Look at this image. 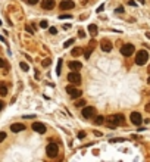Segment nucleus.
Wrapping results in <instances>:
<instances>
[{"mask_svg": "<svg viewBox=\"0 0 150 162\" xmlns=\"http://www.w3.org/2000/svg\"><path fill=\"white\" fill-rule=\"evenodd\" d=\"M104 122L108 124L109 128H116V127H118L119 124H122V122H124V115H121V114H113V115H109L108 118L104 119Z\"/></svg>", "mask_w": 150, "mask_h": 162, "instance_id": "nucleus-1", "label": "nucleus"}, {"mask_svg": "<svg viewBox=\"0 0 150 162\" xmlns=\"http://www.w3.org/2000/svg\"><path fill=\"white\" fill-rule=\"evenodd\" d=\"M149 59V53L147 50H138L137 55H135V63L137 65H144Z\"/></svg>", "mask_w": 150, "mask_h": 162, "instance_id": "nucleus-2", "label": "nucleus"}, {"mask_svg": "<svg viewBox=\"0 0 150 162\" xmlns=\"http://www.w3.org/2000/svg\"><path fill=\"white\" fill-rule=\"evenodd\" d=\"M46 153H47V156L49 158H56L57 156V153H59V146L56 143H50L47 144V147H46Z\"/></svg>", "mask_w": 150, "mask_h": 162, "instance_id": "nucleus-3", "label": "nucleus"}, {"mask_svg": "<svg viewBox=\"0 0 150 162\" xmlns=\"http://www.w3.org/2000/svg\"><path fill=\"white\" fill-rule=\"evenodd\" d=\"M68 81L71 84H74V86H79V84H81V75H79V72H69L68 74Z\"/></svg>", "mask_w": 150, "mask_h": 162, "instance_id": "nucleus-4", "label": "nucleus"}, {"mask_svg": "<svg viewBox=\"0 0 150 162\" xmlns=\"http://www.w3.org/2000/svg\"><path fill=\"white\" fill-rule=\"evenodd\" d=\"M66 91H68V94L71 96V99H78V97H81L83 96V91L81 90H78L72 86H68L66 87Z\"/></svg>", "mask_w": 150, "mask_h": 162, "instance_id": "nucleus-5", "label": "nucleus"}, {"mask_svg": "<svg viewBox=\"0 0 150 162\" xmlns=\"http://www.w3.org/2000/svg\"><path fill=\"white\" fill-rule=\"evenodd\" d=\"M134 50H135L134 44H124V46L121 47V53H122L124 56H131L132 53H134Z\"/></svg>", "mask_w": 150, "mask_h": 162, "instance_id": "nucleus-6", "label": "nucleus"}, {"mask_svg": "<svg viewBox=\"0 0 150 162\" xmlns=\"http://www.w3.org/2000/svg\"><path fill=\"white\" fill-rule=\"evenodd\" d=\"M129 119H131V122L134 124V125H140L141 122H143V118H141V114L138 112H132L129 115Z\"/></svg>", "mask_w": 150, "mask_h": 162, "instance_id": "nucleus-7", "label": "nucleus"}, {"mask_svg": "<svg viewBox=\"0 0 150 162\" xmlns=\"http://www.w3.org/2000/svg\"><path fill=\"white\" fill-rule=\"evenodd\" d=\"M84 118H91L93 115H96V109L93 108V106H85L84 109H83V114H81Z\"/></svg>", "mask_w": 150, "mask_h": 162, "instance_id": "nucleus-8", "label": "nucleus"}, {"mask_svg": "<svg viewBox=\"0 0 150 162\" xmlns=\"http://www.w3.org/2000/svg\"><path fill=\"white\" fill-rule=\"evenodd\" d=\"M31 127H32V130H34L35 133H40V134H44V133H46V125H44L43 122H34Z\"/></svg>", "mask_w": 150, "mask_h": 162, "instance_id": "nucleus-9", "label": "nucleus"}, {"mask_svg": "<svg viewBox=\"0 0 150 162\" xmlns=\"http://www.w3.org/2000/svg\"><path fill=\"white\" fill-rule=\"evenodd\" d=\"M68 66H69L71 72H78V71L83 68V63H81V62H78V61H72V62H69V63H68Z\"/></svg>", "mask_w": 150, "mask_h": 162, "instance_id": "nucleus-10", "label": "nucleus"}, {"mask_svg": "<svg viewBox=\"0 0 150 162\" xmlns=\"http://www.w3.org/2000/svg\"><path fill=\"white\" fill-rule=\"evenodd\" d=\"M74 6H75V3L72 2V0H63V2H60V5H59V7L60 9H74Z\"/></svg>", "mask_w": 150, "mask_h": 162, "instance_id": "nucleus-11", "label": "nucleus"}, {"mask_svg": "<svg viewBox=\"0 0 150 162\" xmlns=\"http://www.w3.org/2000/svg\"><path fill=\"white\" fill-rule=\"evenodd\" d=\"M100 47H102L103 52H110V50H112V43H110L109 40L103 38V40L100 41Z\"/></svg>", "mask_w": 150, "mask_h": 162, "instance_id": "nucleus-12", "label": "nucleus"}, {"mask_svg": "<svg viewBox=\"0 0 150 162\" xmlns=\"http://www.w3.org/2000/svg\"><path fill=\"white\" fill-rule=\"evenodd\" d=\"M55 5H56L55 0H43V2H41V7H43V9H47V10L53 9Z\"/></svg>", "mask_w": 150, "mask_h": 162, "instance_id": "nucleus-13", "label": "nucleus"}, {"mask_svg": "<svg viewBox=\"0 0 150 162\" xmlns=\"http://www.w3.org/2000/svg\"><path fill=\"white\" fill-rule=\"evenodd\" d=\"M10 130H12L13 133H21V131H24V130H25V125H24V124H21V122H15V124H12V125H10Z\"/></svg>", "mask_w": 150, "mask_h": 162, "instance_id": "nucleus-14", "label": "nucleus"}, {"mask_svg": "<svg viewBox=\"0 0 150 162\" xmlns=\"http://www.w3.org/2000/svg\"><path fill=\"white\" fill-rule=\"evenodd\" d=\"M88 31H90L91 36H96V34H97V25L90 24V25H88Z\"/></svg>", "mask_w": 150, "mask_h": 162, "instance_id": "nucleus-15", "label": "nucleus"}, {"mask_svg": "<svg viewBox=\"0 0 150 162\" xmlns=\"http://www.w3.org/2000/svg\"><path fill=\"white\" fill-rule=\"evenodd\" d=\"M71 55H72V56H79V55H83V49H81V47H75V49H72Z\"/></svg>", "mask_w": 150, "mask_h": 162, "instance_id": "nucleus-16", "label": "nucleus"}, {"mask_svg": "<svg viewBox=\"0 0 150 162\" xmlns=\"http://www.w3.org/2000/svg\"><path fill=\"white\" fill-rule=\"evenodd\" d=\"M104 119H106V118H104L103 115H97V116H96V119H94V122H96L97 125H100V124H103V122H104Z\"/></svg>", "mask_w": 150, "mask_h": 162, "instance_id": "nucleus-17", "label": "nucleus"}, {"mask_svg": "<svg viewBox=\"0 0 150 162\" xmlns=\"http://www.w3.org/2000/svg\"><path fill=\"white\" fill-rule=\"evenodd\" d=\"M7 94V87L5 84H0V96H6Z\"/></svg>", "mask_w": 150, "mask_h": 162, "instance_id": "nucleus-18", "label": "nucleus"}, {"mask_svg": "<svg viewBox=\"0 0 150 162\" xmlns=\"http://www.w3.org/2000/svg\"><path fill=\"white\" fill-rule=\"evenodd\" d=\"M91 52H93V47H90V46H88V47L84 50V56H85V59H88V57L91 56Z\"/></svg>", "mask_w": 150, "mask_h": 162, "instance_id": "nucleus-19", "label": "nucleus"}, {"mask_svg": "<svg viewBox=\"0 0 150 162\" xmlns=\"http://www.w3.org/2000/svg\"><path fill=\"white\" fill-rule=\"evenodd\" d=\"M75 106H77V108H81V106H85V100H84V99H78V100L75 102Z\"/></svg>", "mask_w": 150, "mask_h": 162, "instance_id": "nucleus-20", "label": "nucleus"}, {"mask_svg": "<svg viewBox=\"0 0 150 162\" xmlns=\"http://www.w3.org/2000/svg\"><path fill=\"white\" fill-rule=\"evenodd\" d=\"M74 41H75L74 38H71V40H66V41H65V44H63V47H65V49H68V47H69L71 44L74 43Z\"/></svg>", "mask_w": 150, "mask_h": 162, "instance_id": "nucleus-21", "label": "nucleus"}, {"mask_svg": "<svg viewBox=\"0 0 150 162\" xmlns=\"http://www.w3.org/2000/svg\"><path fill=\"white\" fill-rule=\"evenodd\" d=\"M60 66H62V59H59V62H57V68H56V74L60 75Z\"/></svg>", "mask_w": 150, "mask_h": 162, "instance_id": "nucleus-22", "label": "nucleus"}, {"mask_svg": "<svg viewBox=\"0 0 150 162\" xmlns=\"http://www.w3.org/2000/svg\"><path fill=\"white\" fill-rule=\"evenodd\" d=\"M21 68H22V69L26 72V71H28L30 69V66H28V63H24V62H21Z\"/></svg>", "mask_w": 150, "mask_h": 162, "instance_id": "nucleus-23", "label": "nucleus"}, {"mask_svg": "<svg viewBox=\"0 0 150 162\" xmlns=\"http://www.w3.org/2000/svg\"><path fill=\"white\" fill-rule=\"evenodd\" d=\"M50 63H52V61H50V59H44V61L41 62V65H43V66H49Z\"/></svg>", "mask_w": 150, "mask_h": 162, "instance_id": "nucleus-24", "label": "nucleus"}, {"mask_svg": "<svg viewBox=\"0 0 150 162\" xmlns=\"http://www.w3.org/2000/svg\"><path fill=\"white\" fill-rule=\"evenodd\" d=\"M49 32L52 34V36H55V34H57V30L55 27H52V28H49Z\"/></svg>", "mask_w": 150, "mask_h": 162, "instance_id": "nucleus-25", "label": "nucleus"}, {"mask_svg": "<svg viewBox=\"0 0 150 162\" xmlns=\"http://www.w3.org/2000/svg\"><path fill=\"white\" fill-rule=\"evenodd\" d=\"M59 18H60V19H71V15H68V13H63V15H60Z\"/></svg>", "mask_w": 150, "mask_h": 162, "instance_id": "nucleus-26", "label": "nucleus"}, {"mask_svg": "<svg viewBox=\"0 0 150 162\" xmlns=\"http://www.w3.org/2000/svg\"><path fill=\"white\" fill-rule=\"evenodd\" d=\"M40 27H41V28H47V27H49L47 21H41V22H40Z\"/></svg>", "mask_w": 150, "mask_h": 162, "instance_id": "nucleus-27", "label": "nucleus"}, {"mask_svg": "<svg viewBox=\"0 0 150 162\" xmlns=\"http://www.w3.org/2000/svg\"><path fill=\"white\" fill-rule=\"evenodd\" d=\"M78 37L84 38V37H85V31H84V30H79V31H78Z\"/></svg>", "mask_w": 150, "mask_h": 162, "instance_id": "nucleus-28", "label": "nucleus"}, {"mask_svg": "<svg viewBox=\"0 0 150 162\" xmlns=\"http://www.w3.org/2000/svg\"><path fill=\"white\" fill-rule=\"evenodd\" d=\"M96 44H97V43H96V40H94V38H93V40H90V43H88V46L93 47V49L96 47Z\"/></svg>", "mask_w": 150, "mask_h": 162, "instance_id": "nucleus-29", "label": "nucleus"}, {"mask_svg": "<svg viewBox=\"0 0 150 162\" xmlns=\"http://www.w3.org/2000/svg\"><path fill=\"white\" fill-rule=\"evenodd\" d=\"M84 137H85V131H79V133H78V139H81V140H83Z\"/></svg>", "mask_w": 150, "mask_h": 162, "instance_id": "nucleus-30", "label": "nucleus"}, {"mask_svg": "<svg viewBox=\"0 0 150 162\" xmlns=\"http://www.w3.org/2000/svg\"><path fill=\"white\" fill-rule=\"evenodd\" d=\"M5 139H6V133H3V131H2V133H0V143H2Z\"/></svg>", "mask_w": 150, "mask_h": 162, "instance_id": "nucleus-31", "label": "nucleus"}, {"mask_svg": "<svg viewBox=\"0 0 150 162\" xmlns=\"http://www.w3.org/2000/svg\"><path fill=\"white\" fill-rule=\"evenodd\" d=\"M26 2H28V5H37L38 0H26Z\"/></svg>", "mask_w": 150, "mask_h": 162, "instance_id": "nucleus-32", "label": "nucleus"}, {"mask_svg": "<svg viewBox=\"0 0 150 162\" xmlns=\"http://www.w3.org/2000/svg\"><path fill=\"white\" fill-rule=\"evenodd\" d=\"M25 30H26V31H28L30 34H32V32H34V30H32V28L30 27V25H26V27H25Z\"/></svg>", "mask_w": 150, "mask_h": 162, "instance_id": "nucleus-33", "label": "nucleus"}, {"mask_svg": "<svg viewBox=\"0 0 150 162\" xmlns=\"http://www.w3.org/2000/svg\"><path fill=\"white\" fill-rule=\"evenodd\" d=\"M116 13H124V7H122V6L116 7Z\"/></svg>", "mask_w": 150, "mask_h": 162, "instance_id": "nucleus-34", "label": "nucleus"}, {"mask_svg": "<svg viewBox=\"0 0 150 162\" xmlns=\"http://www.w3.org/2000/svg\"><path fill=\"white\" fill-rule=\"evenodd\" d=\"M103 9H104V6H103V5H100V6H99V9H97V12H102Z\"/></svg>", "mask_w": 150, "mask_h": 162, "instance_id": "nucleus-35", "label": "nucleus"}, {"mask_svg": "<svg viewBox=\"0 0 150 162\" xmlns=\"http://www.w3.org/2000/svg\"><path fill=\"white\" fill-rule=\"evenodd\" d=\"M6 63H5V61H2V59H0V68H3Z\"/></svg>", "mask_w": 150, "mask_h": 162, "instance_id": "nucleus-36", "label": "nucleus"}, {"mask_svg": "<svg viewBox=\"0 0 150 162\" xmlns=\"http://www.w3.org/2000/svg\"><path fill=\"white\" fill-rule=\"evenodd\" d=\"M69 27H71L69 24H65V25H63V30H69Z\"/></svg>", "mask_w": 150, "mask_h": 162, "instance_id": "nucleus-37", "label": "nucleus"}, {"mask_svg": "<svg viewBox=\"0 0 150 162\" xmlns=\"http://www.w3.org/2000/svg\"><path fill=\"white\" fill-rule=\"evenodd\" d=\"M3 106H5V103H3V102H2V100H0V110H2V109H3Z\"/></svg>", "mask_w": 150, "mask_h": 162, "instance_id": "nucleus-38", "label": "nucleus"}, {"mask_svg": "<svg viewBox=\"0 0 150 162\" xmlns=\"http://www.w3.org/2000/svg\"><path fill=\"white\" fill-rule=\"evenodd\" d=\"M146 110H149V112H150V103H149V105H146Z\"/></svg>", "mask_w": 150, "mask_h": 162, "instance_id": "nucleus-39", "label": "nucleus"}, {"mask_svg": "<svg viewBox=\"0 0 150 162\" xmlns=\"http://www.w3.org/2000/svg\"><path fill=\"white\" fill-rule=\"evenodd\" d=\"M146 37H147V38H150V32H146Z\"/></svg>", "mask_w": 150, "mask_h": 162, "instance_id": "nucleus-40", "label": "nucleus"}, {"mask_svg": "<svg viewBox=\"0 0 150 162\" xmlns=\"http://www.w3.org/2000/svg\"><path fill=\"white\" fill-rule=\"evenodd\" d=\"M147 71H149V74H150V65H149V68H147Z\"/></svg>", "mask_w": 150, "mask_h": 162, "instance_id": "nucleus-41", "label": "nucleus"}, {"mask_svg": "<svg viewBox=\"0 0 150 162\" xmlns=\"http://www.w3.org/2000/svg\"><path fill=\"white\" fill-rule=\"evenodd\" d=\"M147 81H149V84H150V77H149V80H147Z\"/></svg>", "mask_w": 150, "mask_h": 162, "instance_id": "nucleus-42", "label": "nucleus"}, {"mask_svg": "<svg viewBox=\"0 0 150 162\" xmlns=\"http://www.w3.org/2000/svg\"><path fill=\"white\" fill-rule=\"evenodd\" d=\"M0 24H2V21H0Z\"/></svg>", "mask_w": 150, "mask_h": 162, "instance_id": "nucleus-43", "label": "nucleus"}]
</instances>
